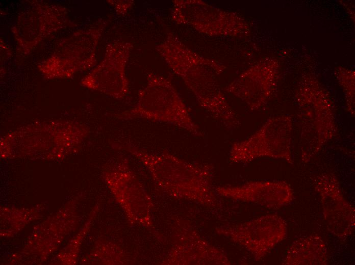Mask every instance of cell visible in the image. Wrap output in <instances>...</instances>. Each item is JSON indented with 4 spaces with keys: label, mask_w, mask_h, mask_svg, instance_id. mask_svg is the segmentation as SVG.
I'll use <instances>...</instances> for the list:
<instances>
[{
    "label": "cell",
    "mask_w": 355,
    "mask_h": 265,
    "mask_svg": "<svg viewBox=\"0 0 355 265\" xmlns=\"http://www.w3.org/2000/svg\"><path fill=\"white\" fill-rule=\"evenodd\" d=\"M156 49L183 80L201 107L225 127L233 128L239 126L237 117L215 78L203 69L202 58L171 34H168Z\"/></svg>",
    "instance_id": "6da1fadb"
},
{
    "label": "cell",
    "mask_w": 355,
    "mask_h": 265,
    "mask_svg": "<svg viewBox=\"0 0 355 265\" xmlns=\"http://www.w3.org/2000/svg\"><path fill=\"white\" fill-rule=\"evenodd\" d=\"M89 132L87 125L75 121L28 124L1 138V156L9 158L19 155L59 159L78 150Z\"/></svg>",
    "instance_id": "7a4b0ae2"
},
{
    "label": "cell",
    "mask_w": 355,
    "mask_h": 265,
    "mask_svg": "<svg viewBox=\"0 0 355 265\" xmlns=\"http://www.w3.org/2000/svg\"><path fill=\"white\" fill-rule=\"evenodd\" d=\"M123 149L142 161L158 184L168 192L190 198L204 206L216 205L212 166L191 163L166 152L150 154L128 143Z\"/></svg>",
    "instance_id": "3957f363"
},
{
    "label": "cell",
    "mask_w": 355,
    "mask_h": 265,
    "mask_svg": "<svg viewBox=\"0 0 355 265\" xmlns=\"http://www.w3.org/2000/svg\"><path fill=\"white\" fill-rule=\"evenodd\" d=\"M118 117L124 120L138 119L163 122L195 136H204L172 83L153 72L147 74L146 84L139 91L135 105L118 114Z\"/></svg>",
    "instance_id": "277c9868"
},
{
    "label": "cell",
    "mask_w": 355,
    "mask_h": 265,
    "mask_svg": "<svg viewBox=\"0 0 355 265\" xmlns=\"http://www.w3.org/2000/svg\"><path fill=\"white\" fill-rule=\"evenodd\" d=\"M299 92V145L306 163L336 136L337 128L329 101L316 83H305Z\"/></svg>",
    "instance_id": "5b68a950"
},
{
    "label": "cell",
    "mask_w": 355,
    "mask_h": 265,
    "mask_svg": "<svg viewBox=\"0 0 355 265\" xmlns=\"http://www.w3.org/2000/svg\"><path fill=\"white\" fill-rule=\"evenodd\" d=\"M292 130L291 117L270 118L248 138L232 144L229 160L235 163H246L266 157L283 159L292 164Z\"/></svg>",
    "instance_id": "8992f818"
},
{
    "label": "cell",
    "mask_w": 355,
    "mask_h": 265,
    "mask_svg": "<svg viewBox=\"0 0 355 265\" xmlns=\"http://www.w3.org/2000/svg\"><path fill=\"white\" fill-rule=\"evenodd\" d=\"M216 232L244 247L255 259L265 256L287 234L284 221L276 215H268L256 219L216 228Z\"/></svg>",
    "instance_id": "52a82bcc"
},
{
    "label": "cell",
    "mask_w": 355,
    "mask_h": 265,
    "mask_svg": "<svg viewBox=\"0 0 355 265\" xmlns=\"http://www.w3.org/2000/svg\"><path fill=\"white\" fill-rule=\"evenodd\" d=\"M133 47L127 41L110 44L104 60L82 80V84L117 99L125 98L130 88L126 68Z\"/></svg>",
    "instance_id": "ba28073f"
},
{
    "label": "cell",
    "mask_w": 355,
    "mask_h": 265,
    "mask_svg": "<svg viewBox=\"0 0 355 265\" xmlns=\"http://www.w3.org/2000/svg\"><path fill=\"white\" fill-rule=\"evenodd\" d=\"M315 187L321 198L329 231L339 238L349 236L354 227V209L343 197L336 177L332 174L319 175Z\"/></svg>",
    "instance_id": "9c48e42d"
},
{
    "label": "cell",
    "mask_w": 355,
    "mask_h": 265,
    "mask_svg": "<svg viewBox=\"0 0 355 265\" xmlns=\"http://www.w3.org/2000/svg\"><path fill=\"white\" fill-rule=\"evenodd\" d=\"M215 191L221 197L270 208L288 204L293 198L292 189L283 181H256L239 186H219Z\"/></svg>",
    "instance_id": "30bf717a"
},
{
    "label": "cell",
    "mask_w": 355,
    "mask_h": 265,
    "mask_svg": "<svg viewBox=\"0 0 355 265\" xmlns=\"http://www.w3.org/2000/svg\"><path fill=\"white\" fill-rule=\"evenodd\" d=\"M274 84L273 75L269 72H250L241 75L226 89L244 101L252 109L262 105L269 97Z\"/></svg>",
    "instance_id": "8fae6325"
},
{
    "label": "cell",
    "mask_w": 355,
    "mask_h": 265,
    "mask_svg": "<svg viewBox=\"0 0 355 265\" xmlns=\"http://www.w3.org/2000/svg\"><path fill=\"white\" fill-rule=\"evenodd\" d=\"M327 252L325 244L316 235H310L295 241L290 246L286 264H325Z\"/></svg>",
    "instance_id": "7c38bea8"
},
{
    "label": "cell",
    "mask_w": 355,
    "mask_h": 265,
    "mask_svg": "<svg viewBox=\"0 0 355 265\" xmlns=\"http://www.w3.org/2000/svg\"><path fill=\"white\" fill-rule=\"evenodd\" d=\"M111 2L114 5L117 13L120 15H125L134 4V1L133 0L112 1Z\"/></svg>",
    "instance_id": "4fadbf2b"
}]
</instances>
